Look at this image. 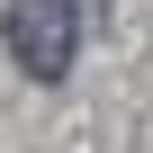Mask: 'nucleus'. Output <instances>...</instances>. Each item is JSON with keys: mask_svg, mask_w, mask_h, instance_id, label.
Instances as JSON below:
<instances>
[{"mask_svg": "<svg viewBox=\"0 0 153 153\" xmlns=\"http://www.w3.org/2000/svg\"><path fill=\"white\" fill-rule=\"evenodd\" d=\"M81 9L72 0H9L0 9V45H9V63L27 72V81H63L72 54H81Z\"/></svg>", "mask_w": 153, "mask_h": 153, "instance_id": "nucleus-1", "label": "nucleus"}]
</instances>
